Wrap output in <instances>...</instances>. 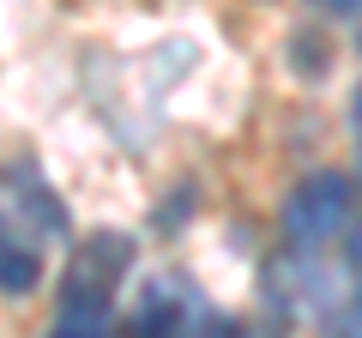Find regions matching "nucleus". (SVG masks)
<instances>
[{
  "label": "nucleus",
  "instance_id": "nucleus-1",
  "mask_svg": "<svg viewBox=\"0 0 362 338\" xmlns=\"http://www.w3.org/2000/svg\"><path fill=\"white\" fill-rule=\"evenodd\" d=\"M350 199H356V187H350V175H338V169H320V175L296 182L290 199H284V235L296 247L332 242V235L350 223Z\"/></svg>",
  "mask_w": 362,
  "mask_h": 338
},
{
  "label": "nucleus",
  "instance_id": "nucleus-2",
  "mask_svg": "<svg viewBox=\"0 0 362 338\" xmlns=\"http://www.w3.org/2000/svg\"><path fill=\"white\" fill-rule=\"evenodd\" d=\"M127 266H133V242H127V235L103 230V235H90V242H78V247H73V266H66V278H61V302H78V308H109Z\"/></svg>",
  "mask_w": 362,
  "mask_h": 338
},
{
  "label": "nucleus",
  "instance_id": "nucleus-3",
  "mask_svg": "<svg viewBox=\"0 0 362 338\" xmlns=\"http://www.w3.org/2000/svg\"><path fill=\"white\" fill-rule=\"evenodd\" d=\"M194 326L199 320H194V308H187V296H181L169 278H157V284H145L139 308H133L127 338H187Z\"/></svg>",
  "mask_w": 362,
  "mask_h": 338
},
{
  "label": "nucleus",
  "instance_id": "nucleus-4",
  "mask_svg": "<svg viewBox=\"0 0 362 338\" xmlns=\"http://www.w3.org/2000/svg\"><path fill=\"white\" fill-rule=\"evenodd\" d=\"M0 206L25 211L37 235H61L66 230V211H61V199H54V187L37 182L30 169H6V175H0Z\"/></svg>",
  "mask_w": 362,
  "mask_h": 338
},
{
  "label": "nucleus",
  "instance_id": "nucleus-5",
  "mask_svg": "<svg viewBox=\"0 0 362 338\" xmlns=\"http://www.w3.org/2000/svg\"><path fill=\"white\" fill-rule=\"evenodd\" d=\"M37 284H42L37 247H30L13 223H0V290H6V296H30Z\"/></svg>",
  "mask_w": 362,
  "mask_h": 338
},
{
  "label": "nucleus",
  "instance_id": "nucleus-6",
  "mask_svg": "<svg viewBox=\"0 0 362 338\" xmlns=\"http://www.w3.org/2000/svg\"><path fill=\"white\" fill-rule=\"evenodd\" d=\"M49 338H109V308H78V302H61Z\"/></svg>",
  "mask_w": 362,
  "mask_h": 338
},
{
  "label": "nucleus",
  "instance_id": "nucleus-7",
  "mask_svg": "<svg viewBox=\"0 0 362 338\" xmlns=\"http://www.w3.org/2000/svg\"><path fill=\"white\" fill-rule=\"evenodd\" d=\"M338 338H362V290L350 296V308L338 314Z\"/></svg>",
  "mask_w": 362,
  "mask_h": 338
},
{
  "label": "nucleus",
  "instance_id": "nucleus-8",
  "mask_svg": "<svg viewBox=\"0 0 362 338\" xmlns=\"http://www.w3.org/2000/svg\"><path fill=\"white\" fill-rule=\"evenodd\" d=\"M187 338H242V332H235L230 320H218V314H206V320H199V326H194Z\"/></svg>",
  "mask_w": 362,
  "mask_h": 338
},
{
  "label": "nucleus",
  "instance_id": "nucleus-9",
  "mask_svg": "<svg viewBox=\"0 0 362 338\" xmlns=\"http://www.w3.org/2000/svg\"><path fill=\"white\" fill-rule=\"evenodd\" d=\"M344 254H350V266H356V272H362V223H356V230H350V242H344Z\"/></svg>",
  "mask_w": 362,
  "mask_h": 338
},
{
  "label": "nucleus",
  "instance_id": "nucleus-10",
  "mask_svg": "<svg viewBox=\"0 0 362 338\" xmlns=\"http://www.w3.org/2000/svg\"><path fill=\"white\" fill-rule=\"evenodd\" d=\"M356 127H362V91H356Z\"/></svg>",
  "mask_w": 362,
  "mask_h": 338
}]
</instances>
